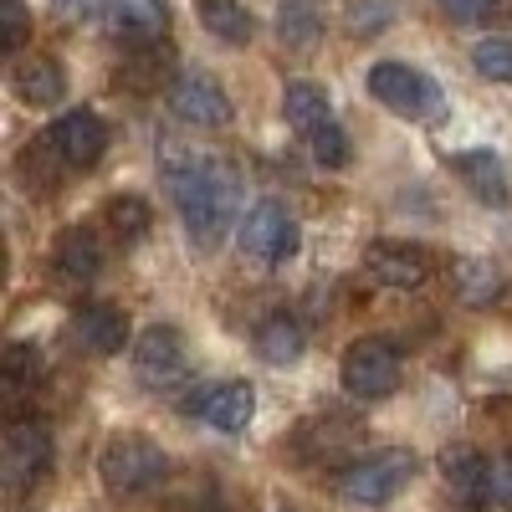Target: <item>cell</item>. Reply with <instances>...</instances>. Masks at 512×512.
<instances>
[{
  "label": "cell",
  "instance_id": "cell-21",
  "mask_svg": "<svg viewBox=\"0 0 512 512\" xmlns=\"http://www.w3.org/2000/svg\"><path fill=\"white\" fill-rule=\"evenodd\" d=\"M195 16L210 36H221V41H246L251 36V11L241 6V0H195Z\"/></svg>",
  "mask_w": 512,
  "mask_h": 512
},
{
  "label": "cell",
  "instance_id": "cell-11",
  "mask_svg": "<svg viewBox=\"0 0 512 512\" xmlns=\"http://www.w3.org/2000/svg\"><path fill=\"white\" fill-rule=\"evenodd\" d=\"M169 103H175V113L195 128H226L231 123V98L221 93V82L205 77V72H185L175 88H169Z\"/></svg>",
  "mask_w": 512,
  "mask_h": 512
},
{
  "label": "cell",
  "instance_id": "cell-24",
  "mask_svg": "<svg viewBox=\"0 0 512 512\" xmlns=\"http://www.w3.org/2000/svg\"><path fill=\"white\" fill-rule=\"evenodd\" d=\"M277 31H282L287 47H313V36H318V16H313L308 0H292V6H282Z\"/></svg>",
  "mask_w": 512,
  "mask_h": 512
},
{
  "label": "cell",
  "instance_id": "cell-25",
  "mask_svg": "<svg viewBox=\"0 0 512 512\" xmlns=\"http://www.w3.org/2000/svg\"><path fill=\"white\" fill-rule=\"evenodd\" d=\"M144 62H123V82L134 93H154L164 88V52H159V41H149V47H139Z\"/></svg>",
  "mask_w": 512,
  "mask_h": 512
},
{
  "label": "cell",
  "instance_id": "cell-6",
  "mask_svg": "<svg viewBox=\"0 0 512 512\" xmlns=\"http://www.w3.org/2000/svg\"><path fill=\"white\" fill-rule=\"evenodd\" d=\"M338 374L354 400H390L400 390V349L390 338H359V344H349Z\"/></svg>",
  "mask_w": 512,
  "mask_h": 512
},
{
  "label": "cell",
  "instance_id": "cell-19",
  "mask_svg": "<svg viewBox=\"0 0 512 512\" xmlns=\"http://www.w3.org/2000/svg\"><path fill=\"white\" fill-rule=\"evenodd\" d=\"M282 113H287V123H292L303 139H313L318 128L333 118V108H328V93L318 88V82H308V77L287 82V93H282Z\"/></svg>",
  "mask_w": 512,
  "mask_h": 512
},
{
  "label": "cell",
  "instance_id": "cell-28",
  "mask_svg": "<svg viewBox=\"0 0 512 512\" xmlns=\"http://www.w3.org/2000/svg\"><path fill=\"white\" fill-rule=\"evenodd\" d=\"M308 144H313V159H318L323 169H344V164H349V139H344V128H338L333 118L318 128Z\"/></svg>",
  "mask_w": 512,
  "mask_h": 512
},
{
  "label": "cell",
  "instance_id": "cell-7",
  "mask_svg": "<svg viewBox=\"0 0 512 512\" xmlns=\"http://www.w3.org/2000/svg\"><path fill=\"white\" fill-rule=\"evenodd\" d=\"M369 93L390 113H400V118H431V113H441V88L425 72L405 67V62H374L369 67Z\"/></svg>",
  "mask_w": 512,
  "mask_h": 512
},
{
  "label": "cell",
  "instance_id": "cell-27",
  "mask_svg": "<svg viewBox=\"0 0 512 512\" xmlns=\"http://www.w3.org/2000/svg\"><path fill=\"white\" fill-rule=\"evenodd\" d=\"M26 36H31L26 0H0V52H21Z\"/></svg>",
  "mask_w": 512,
  "mask_h": 512
},
{
  "label": "cell",
  "instance_id": "cell-15",
  "mask_svg": "<svg viewBox=\"0 0 512 512\" xmlns=\"http://www.w3.org/2000/svg\"><path fill=\"white\" fill-rule=\"evenodd\" d=\"M451 169H456V180L472 190L482 205H507V200H512L507 169H502V159H497L492 149H466V154L451 159Z\"/></svg>",
  "mask_w": 512,
  "mask_h": 512
},
{
  "label": "cell",
  "instance_id": "cell-32",
  "mask_svg": "<svg viewBox=\"0 0 512 512\" xmlns=\"http://www.w3.org/2000/svg\"><path fill=\"white\" fill-rule=\"evenodd\" d=\"M57 6H62L67 16H93L98 6H108V0H57Z\"/></svg>",
  "mask_w": 512,
  "mask_h": 512
},
{
  "label": "cell",
  "instance_id": "cell-9",
  "mask_svg": "<svg viewBox=\"0 0 512 512\" xmlns=\"http://www.w3.org/2000/svg\"><path fill=\"white\" fill-rule=\"evenodd\" d=\"M364 277L384 292H415L431 277V251L415 241H374L364 251Z\"/></svg>",
  "mask_w": 512,
  "mask_h": 512
},
{
  "label": "cell",
  "instance_id": "cell-31",
  "mask_svg": "<svg viewBox=\"0 0 512 512\" xmlns=\"http://www.w3.org/2000/svg\"><path fill=\"white\" fill-rule=\"evenodd\" d=\"M436 6L451 16V21H482L497 11V0H436Z\"/></svg>",
  "mask_w": 512,
  "mask_h": 512
},
{
  "label": "cell",
  "instance_id": "cell-30",
  "mask_svg": "<svg viewBox=\"0 0 512 512\" xmlns=\"http://www.w3.org/2000/svg\"><path fill=\"white\" fill-rule=\"evenodd\" d=\"M390 16H395L390 0H354V6H349V26H354L359 36H364V31H379Z\"/></svg>",
  "mask_w": 512,
  "mask_h": 512
},
{
  "label": "cell",
  "instance_id": "cell-18",
  "mask_svg": "<svg viewBox=\"0 0 512 512\" xmlns=\"http://www.w3.org/2000/svg\"><path fill=\"white\" fill-rule=\"evenodd\" d=\"M11 88H16V98L31 103V108H52V103L67 93V72H62L57 57H26V62L16 67V77H11Z\"/></svg>",
  "mask_w": 512,
  "mask_h": 512
},
{
  "label": "cell",
  "instance_id": "cell-29",
  "mask_svg": "<svg viewBox=\"0 0 512 512\" xmlns=\"http://www.w3.org/2000/svg\"><path fill=\"white\" fill-rule=\"evenodd\" d=\"M487 507L512 512V451L487 456Z\"/></svg>",
  "mask_w": 512,
  "mask_h": 512
},
{
  "label": "cell",
  "instance_id": "cell-14",
  "mask_svg": "<svg viewBox=\"0 0 512 512\" xmlns=\"http://www.w3.org/2000/svg\"><path fill=\"white\" fill-rule=\"evenodd\" d=\"M441 477L461 507H487V456L477 446H446L441 451Z\"/></svg>",
  "mask_w": 512,
  "mask_h": 512
},
{
  "label": "cell",
  "instance_id": "cell-4",
  "mask_svg": "<svg viewBox=\"0 0 512 512\" xmlns=\"http://www.w3.org/2000/svg\"><path fill=\"white\" fill-rule=\"evenodd\" d=\"M47 472H52V431L41 420H11L6 446H0V482H6V492L21 497Z\"/></svg>",
  "mask_w": 512,
  "mask_h": 512
},
{
  "label": "cell",
  "instance_id": "cell-8",
  "mask_svg": "<svg viewBox=\"0 0 512 512\" xmlns=\"http://www.w3.org/2000/svg\"><path fill=\"white\" fill-rule=\"evenodd\" d=\"M134 374L144 390H175V384L190 374V354H185V338L180 328L154 323L134 338Z\"/></svg>",
  "mask_w": 512,
  "mask_h": 512
},
{
  "label": "cell",
  "instance_id": "cell-17",
  "mask_svg": "<svg viewBox=\"0 0 512 512\" xmlns=\"http://www.w3.org/2000/svg\"><path fill=\"white\" fill-rule=\"evenodd\" d=\"M52 262H57V272H62V282H93L98 272H103V251H98V236L88 231V226H67L62 236H57V251H52Z\"/></svg>",
  "mask_w": 512,
  "mask_h": 512
},
{
  "label": "cell",
  "instance_id": "cell-16",
  "mask_svg": "<svg viewBox=\"0 0 512 512\" xmlns=\"http://www.w3.org/2000/svg\"><path fill=\"white\" fill-rule=\"evenodd\" d=\"M451 282H456V297L466 308H492L507 292V277H502V267L492 262V256H461V262L451 267Z\"/></svg>",
  "mask_w": 512,
  "mask_h": 512
},
{
  "label": "cell",
  "instance_id": "cell-2",
  "mask_svg": "<svg viewBox=\"0 0 512 512\" xmlns=\"http://www.w3.org/2000/svg\"><path fill=\"white\" fill-rule=\"evenodd\" d=\"M98 472H103V487H108L113 497H149V492H159L164 477H169V456H164V446H154L149 436L128 431V436H113V441L103 446Z\"/></svg>",
  "mask_w": 512,
  "mask_h": 512
},
{
  "label": "cell",
  "instance_id": "cell-3",
  "mask_svg": "<svg viewBox=\"0 0 512 512\" xmlns=\"http://www.w3.org/2000/svg\"><path fill=\"white\" fill-rule=\"evenodd\" d=\"M410 477H415V456L405 446H384V451H369L354 466H344L338 497L354 502V507H384L410 487Z\"/></svg>",
  "mask_w": 512,
  "mask_h": 512
},
{
  "label": "cell",
  "instance_id": "cell-5",
  "mask_svg": "<svg viewBox=\"0 0 512 512\" xmlns=\"http://www.w3.org/2000/svg\"><path fill=\"white\" fill-rule=\"evenodd\" d=\"M297 246H303V231H297L292 221V210L277 205V200H256L246 210V221H241V251L251 256V262H262V267H282L297 256Z\"/></svg>",
  "mask_w": 512,
  "mask_h": 512
},
{
  "label": "cell",
  "instance_id": "cell-20",
  "mask_svg": "<svg viewBox=\"0 0 512 512\" xmlns=\"http://www.w3.org/2000/svg\"><path fill=\"white\" fill-rule=\"evenodd\" d=\"M303 344H308V333L292 313H272V318H262V328H256V354H262L267 364H297L303 359Z\"/></svg>",
  "mask_w": 512,
  "mask_h": 512
},
{
  "label": "cell",
  "instance_id": "cell-13",
  "mask_svg": "<svg viewBox=\"0 0 512 512\" xmlns=\"http://www.w3.org/2000/svg\"><path fill=\"white\" fill-rule=\"evenodd\" d=\"M72 338H77V349L108 359V354H118L128 344V318L118 308H108V303H88V308L72 313Z\"/></svg>",
  "mask_w": 512,
  "mask_h": 512
},
{
  "label": "cell",
  "instance_id": "cell-12",
  "mask_svg": "<svg viewBox=\"0 0 512 512\" xmlns=\"http://www.w3.org/2000/svg\"><path fill=\"white\" fill-rule=\"evenodd\" d=\"M195 415L210 425V431H226V436H241L251 415H256V390L246 379H226V384H210V390L195 400Z\"/></svg>",
  "mask_w": 512,
  "mask_h": 512
},
{
  "label": "cell",
  "instance_id": "cell-26",
  "mask_svg": "<svg viewBox=\"0 0 512 512\" xmlns=\"http://www.w3.org/2000/svg\"><path fill=\"white\" fill-rule=\"evenodd\" d=\"M472 67L492 82H512V41H502V36L482 41V47L472 52Z\"/></svg>",
  "mask_w": 512,
  "mask_h": 512
},
{
  "label": "cell",
  "instance_id": "cell-23",
  "mask_svg": "<svg viewBox=\"0 0 512 512\" xmlns=\"http://www.w3.org/2000/svg\"><path fill=\"white\" fill-rule=\"evenodd\" d=\"M0 384H6L11 400H21L26 390H36V384H41V354L31 344H11L6 359H0Z\"/></svg>",
  "mask_w": 512,
  "mask_h": 512
},
{
  "label": "cell",
  "instance_id": "cell-22",
  "mask_svg": "<svg viewBox=\"0 0 512 512\" xmlns=\"http://www.w3.org/2000/svg\"><path fill=\"white\" fill-rule=\"evenodd\" d=\"M108 226H113L118 241H144L149 226H154V210H149L144 195H113L108 200Z\"/></svg>",
  "mask_w": 512,
  "mask_h": 512
},
{
  "label": "cell",
  "instance_id": "cell-1",
  "mask_svg": "<svg viewBox=\"0 0 512 512\" xmlns=\"http://www.w3.org/2000/svg\"><path fill=\"white\" fill-rule=\"evenodd\" d=\"M159 164H164V185L175 195V210L190 231L195 246H216L241 205V185H236V169L216 154H205L195 144L169 139L159 144Z\"/></svg>",
  "mask_w": 512,
  "mask_h": 512
},
{
  "label": "cell",
  "instance_id": "cell-10",
  "mask_svg": "<svg viewBox=\"0 0 512 512\" xmlns=\"http://www.w3.org/2000/svg\"><path fill=\"white\" fill-rule=\"evenodd\" d=\"M52 149H57L62 164H72V169H93V164L103 159V149H108V128H103L98 113L72 108V113H62V118L52 123Z\"/></svg>",
  "mask_w": 512,
  "mask_h": 512
}]
</instances>
